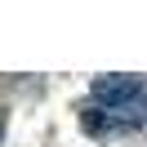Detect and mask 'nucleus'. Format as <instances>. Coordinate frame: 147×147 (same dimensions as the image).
Returning <instances> with one entry per match:
<instances>
[{"mask_svg": "<svg viewBox=\"0 0 147 147\" xmlns=\"http://www.w3.org/2000/svg\"><path fill=\"white\" fill-rule=\"evenodd\" d=\"M143 98H147V80L143 76H98L94 80V102H102L107 111L134 107Z\"/></svg>", "mask_w": 147, "mask_h": 147, "instance_id": "obj_1", "label": "nucleus"}]
</instances>
